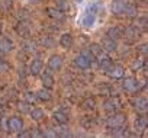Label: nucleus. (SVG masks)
I'll return each mask as SVG.
<instances>
[{"instance_id": "nucleus-1", "label": "nucleus", "mask_w": 148, "mask_h": 138, "mask_svg": "<svg viewBox=\"0 0 148 138\" xmlns=\"http://www.w3.org/2000/svg\"><path fill=\"white\" fill-rule=\"evenodd\" d=\"M80 22H82V26H84V28L95 26V23H96V12H90V10L84 12V15L82 16Z\"/></svg>"}, {"instance_id": "nucleus-2", "label": "nucleus", "mask_w": 148, "mask_h": 138, "mask_svg": "<svg viewBox=\"0 0 148 138\" xmlns=\"http://www.w3.org/2000/svg\"><path fill=\"white\" fill-rule=\"evenodd\" d=\"M123 124H125V115H115V116L109 118V121H108V125L113 129L121 128Z\"/></svg>"}, {"instance_id": "nucleus-3", "label": "nucleus", "mask_w": 148, "mask_h": 138, "mask_svg": "<svg viewBox=\"0 0 148 138\" xmlns=\"http://www.w3.org/2000/svg\"><path fill=\"white\" fill-rule=\"evenodd\" d=\"M48 67H49V70H54V71H58L61 70V67H62V58L60 55H52L48 61Z\"/></svg>"}, {"instance_id": "nucleus-4", "label": "nucleus", "mask_w": 148, "mask_h": 138, "mask_svg": "<svg viewBox=\"0 0 148 138\" xmlns=\"http://www.w3.org/2000/svg\"><path fill=\"white\" fill-rule=\"evenodd\" d=\"M90 58L89 57H86L84 54H82V55H77L76 57V60H74V62H76V65L79 67V68H82V70H86V68H89L90 67Z\"/></svg>"}, {"instance_id": "nucleus-5", "label": "nucleus", "mask_w": 148, "mask_h": 138, "mask_svg": "<svg viewBox=\"0 0 148 138\" xmlns=\"http://www.w3.org/2000/svg\"><path fill=\"white\" fill-rule=\"evenodd\" d=\"M138 87H139V83H138V80L134 79V77H129V79H126V80L123 82V89H125L126 92H136Z\"/></svg>"}, {"instance_id": "nucleus-6", "label": "nucleus", "mask_w": 148, "mask_h": 138, "mask_svg": "<svg viewBox=\"0 0 148 138\" xmlns=\"http://www.w3.org/2000/svg\"><path fill=\"white\" fill-rule=\"evenodd\" d=\"M119 106H121V102H119V99H115V97L108 99V100L105 102V105H103V108H105L106 112H116V109H118Z\"/></svg>"}, {"instance_id": "nucleus-7", "label": "nucleus", "mask_w": 148, "mask_h": 138, "mask_svg": "<svg viewBox=\"0 0 148 138\" xmlns=\"http://www.w3.org/2000/svg\"><path fill=\"white\" fill-rule=\"evenodd\" d=\"M23 128V122L19 118H10L9 119V131L12 132H19Z\"/></svg>"}, {"instance_id": "nucleus-8", "label": "nucleus", "mask_w": 148, "mask_h": 138, "mask_svg": "<svg viewBox=\"0 0 148 138\" xmlns=\"http://www.w3.org/2000/svg\"><path fill=\"white\" fill-rule=\"evenodd\" d=\"M47 13H48L49 18H52V19H55V21H64V19H65L62 10H60V9H57V8H48V9H47Z\"/></svg>"}, {"instance_id": "nucleus-9", "label": "nucleus", "mask_w": 148, "mask_h": 138, "mask_svg": "<svg viewBox=\"0 0 148 138\" xmlns=\"http://www.w3.org/2000/svg\"><path fill=\"white\" fill-rule=\"evenodd\" d=\"M134 106H135L136 111L145 112V111H147V106H148V102H147V99H145L144 96H138V97H135V100H134Z\"/></svg>"}, {"instance_id": "nucleus-10", "label": "nucleus", "mask_w": 148, "mask_h": 138, "mask_svg": "<svg viewBox=\"0 0 148 138\" xmlns=\"http://www.w3.org/2000/svg\"><path fill=\"white\" fill-rule=\"evenodd\" d=\"M108 36L110 38V39H113V41H118V39H121L122 36H123V29L122 28H109L108 29Z\"/></svg>"}, {"instance_id": "nucleus-11", "label": "nucleus", "mask_w": 148, "mask_h": 138, "mask_svg": "<svg viewBox=\"0 0 148 138\" xmlns=\"http://www.w3.org/2000/svg\"><path fill=\"white\" fill-rule=\"evenodd\" d=\"M60 45H61L62 48L68 49V48L73 45V35H71V34H68V32L62 34V35H61V38H60Z\"/></svg>"}, {"instance_id": "nucleus-12", "label": "nucleus", "mask_w": 148, "mask_h": 138, "mask_svg": "<svg viewBox=\"0 0 148 138\" xmlns=\"http://www.w3.org/2000/svg\"><path fill=\"white\" fill-rule=\"evenodd\" d=\"M42 68H44V62H42V60L35 58V60L32 61V64H31V73H32L34 76H36V74H39V73L42 71Z\"/></svg>"}, {"instance_id": "nucleus-13", "label": "nucleus", "mask_w": 148, "mask_h": 138, "mask_svg": "<svg viewBox=\"0 0 148 138\" xmlns=\"http://www.w3.org/2000/svg\"><path fill=\"white\" fill-rule=\"evenodd\" d=\"M13 49V42L9 38H0V51L2 52H10Z\"/></svg>"}, {"instance_id": "nucleus-14", "label": "nucleus", "mask_w": 148, "mask_h": 138, "mask_svg": "<svg viewBox=\"0 0 148 138\" xmlns=\"http://www.w3.org/2000/svg\"><path fill=\"white\" fill-rule=\"evenodd\" d=\"M102 47H103V51H109V52L116 51V48H118L116 41H113V39H110V38L103 39V41H102Z\"/></svg>"}, {"instance_id": "nucleus-15", "label": "nucleus", "mask_w": 148, "mask_h": 138, "mask_svg": "<svg viewBox=\"0 0 148 138\" xmlns=\"http://www.w3.org/2000/svg\"><path fill=\"white\" fill-rule=\"evenodd\" d=\"M108 74L113 79H119L123 76V67L122 65H112V68L108 71Z\"/></svg>"}, {"instance_id": "nucleus-16", "label": "nucleus", "mask_w": 148, "mask_h": 138, "mask_svg": "<svg viewBox=\"0 0 148 138\" xmlns=\"http://www.w3.org/2000/svg\"><path fill=\"white\" fill-rule=\"evenodd\" d=\"M147 124H148L147 118H145V116H139V118H136V119H135L134 126H135V129H136L138 132H141V131H144V129L147 128Z\"/></svg>"}, {"instance_id": "nucleus-17", "label": "nucleus", "mask_w": 148, "mask_h": 138, "mask_svg": "<svg viewBox=\"0 0 148 138\" xmlns=\"http://www.w3.org/2000/svg\"><path fill=\"white\" fill-rule=\"evenodd\" d=\"M125 35H126L128 39H136V38L141 35V31H139L136 26H131V28H128V29L125 31Z\"/></svg>"}, {"instance_id": "nucleus-18", "label": "nucleus", "mask_w": 148, "mask_h": 138, "mask_svg": "<svg viewBox=\"0 0 148 138\" xmlns=\"http://www.w3.org/2000/svg\"><path fill=\"white\" fill-rule=\"evenodd\" d=\"M123 8H125V3L122 0H115L113 5H112V12L115 15H122L123 13Z\"/></svg>"}, {"instance_id": "nucleus-19", "label": "nucleus", "mask_w": 148, "mask_h": 138, "mask_svg": "<svg viewBox=\"0 0 148 138\" xmlns=\"http://www.w3.org/2000/svg\"><path fill=\"white\" fill-rule=\"evenodd\" d=\"M41 80H42L44 87H47V89H51V87L54 86V79H52V76H51L49 73H44V74L41 76Z\"/></svg>"}, {"instance_id": "nucleus-20", "label": "nucleus", "mask_w": 148, "mask_h": 138, "mask_svg": "<svg viewBox=\"0 0 148 138\" xmlns=\"http://www.w3.org/2000/svg\"><path fill=\"white\" fill-rule=\"evenodd\" d=\"M99 61H100V67H102V70H103V71H106V73L110 70L112 65H113V64H112V61H110V58H108V57H103V58H100Z\"/></svg>"}, {"instance_id": "nucleus-21", "label": "nucleus", "mask_w": 148, "mask_h": 138, "mask_svg": "<svg viewBox=\"0 0 148 138\" xmlns=\"http://www.w3.org/2000/svg\"><path fill=\"white\" fill-rule=\"evenodd\" d=\"M16 31H18V34L23 38H26V36H29V28H28V25L26 23H23V22H21L19 25H18V28H16Z\"/></svg>"}, {"instance_id": "nucleus-22", "label": "nucleus", "mask_w": 148, "mask_h": 138, "mask_svg": "<svg viewBox=\"0 0 148 138\" xmlns=\"http://www.w3.org/2000/svg\"><path fill=\"white\" fill-rule=\"evenodd\" d=\"M36 97H39L41 100H49V99H51V92H49L47 87H44V89L38 90V93H36Z\"/></svg>"}, {"instance_id": "nucleus-23", "label": "nucleus", "mask_w": 148, "mask_h": 138, "mask_svg": "<svg viewBox=\"0 0 148 138\" xmlns=\"http://www.w3.org/2000/svg\"><path fill=\"white\" fill-rule=\"evenodd\" d=\"M54 119H55L58 124H67V121H68V116H67L64 112L58 111V112H55V113H54Z\"/></svg>"}, {"instance_id": "nucleus-24", "label": "nucleus", "mask_w": 148, "mask_h": 138, "mask_svg": "<svg viewBox=\"0 0 148 138\" xmlns=\"http://www.w3.org/2000/svg\"><path fill=\"white\" fill-rule=\"evenodd\" d=\"M31 115H32V119H34V121H41V119H44V116H45L44 111L39 109V108H35V109L31 112Z\"/></svg>"}, {"instance_id": "nucleus-25", "label": "nucleus", "mask_w": 148, "mask_h": 138, "mask_svg": "<svg viewBox=\"0 0 148 138\" xmlns=\"http://www.w3.org/2000/svg\"><path fill=\"white\" fill-rule=\"evenodd\" d=\"M123 13H125L126 16H135V15H136V8H135L134 5H125Z\"/></svg>"}, {"instance_id": "nucleus-26", "label": "nucleus", "mask_w": 148, "mask_h": 138, "mask_svg": "<svg viewBox=\"0 0 148 138\" xmlns=\"http://www.w3.org/2000/svg\"><path fill=\"white\" fill-rule=\"evenodd\" d=\"M57 9H60V10H68L70 9L68 0H57Z\"/></svg>"}, {"instance_id": "nucleus-27", "label": "nucleus", "mask_w": 148, "mask_h": 138, "mask_svg": "<svg viewBox=\"0 0 148 138\" xmlns=\"http://www.w3.org/2000/svg\"><path fill=\"white\" fill-rule=\"evenodd\" d=\"M55 132H57V135H60V137H70V135H71L70 129H68V128H65V126L55 129Z\"/></svg>"}, {"instance_id": "nucleus-28", "label": "nucleus", "mask_w": 148, "mask_h": 138, "mask_svg": "<svg viewBox=\"0 0 148 138\" xmlns=\"http://www.w3.org/2000/svg\"><path fill=\"white\" fill-rule=\"evenodd\" d=\"M23 49H25L26 52H35V51H36V44H35V42H26V44L23 45Z\"/></svg>"}, {"instance_id": "nucleus-29", "label": "nucleus", "mask_w": 148, "mask_h": 138, "mask_svg": "<svg viewBox=\"0 0 148 138\" xmlns=\"http://www.w3.org/2000/svg\"><path fill=\"white\" fill-rule=\"evenodd\" d=\"M9 70H10V65H9L6 61L0 60V73H8Z\"/></svg>"}, {"instance_id": "nucleus-30", "label": "nucleus", "mask_w": 148, "mask_h": 138, "mask_svg": "<svg viewBox=\"0 0 148 138\" xmlns=\"http://www.w3.org/2000/svg\"><path fill=\"white\" fill-rule=\"evenodd\" d=\"M18 109L21 111V112H28L29 111V105H28V102H19L18 103Z\"/></svg>"}, {"instance_id": "nucleus-31", "label": "nucleus", "mask_w": 148, "mask_h": 138, "mask_svg": "<svg viewBox=\"0 0 148 138\" xmlns=\"http://www.w3.org/2000/svg\"><path fill=\"white\" fill-rule=\"evenodd\" d=\"M41 44H42V45H45V47H52L55 42H54V39H52V38H49V36H48V38H42V39H41Z\"/></svg>"}, {"instance_id": "nucleus-32", "label": "nucleus", "mask_w": 148, "mask_h": 138, "mask_svg": "<svg viewBox=\"0 0 148 138\" xmlns=\"http://www.w3.org/2000/svg\"><path fill=\"white\" fill-rule=\"evenodd\" d=\"M83 106H84L86 109H95V100H93V99H87V100H84Z\"/></svg>"}, {"instance_id": "nucleus-33", "label": "nucleus", "mask_w": 148, "mask_h": 138, "mask_svg": "<svg viewBox=\"0 0 148 138\" xmlns=\"http://www.w3.org/2000/svg\"><path fill=\"white\" fill-rule=\"evenodd\" d=\"M142 65H144V60H136L135 62H134V65H132V68L134 70H138V68H142Z\"/></svg>"}, {"instance_id": "nucleus-34", "label": "nucleus", "mask_w": 148, "mask_h": 138, "mask_svg": "<svg viewBox=\"0 0 148 138\" xmlns=\"http://www.w3.org/2000/svg\"><path fill=\"white\" fill-rule=\"evenodd\" d=\"M26 100H28V102H35V100H36V95L32 93V92H28V93H26Z\"/></svg>"}, {"instance_id": "nucleus-35", "label": "nucleus", "mask_w": 148, "mask_h": 138, "mask_svg": "<svg viewBox=\"0 0 148 138\" xmlns=\"http://www.w3.org/2000/svg\"><path fill=\"white\" fill-rule=\"evenodd\" d=\"M2 5L5 6V9H10V8H12V5H13V2H12V0H3Z\"/></svg>"}, {"instance_id": "nucleus-36", "label": "nucleus", "mask_w": 148, "mask_h": 138, "mask_svg": "<svg viewBox=\"0 0 148 138\" xmlns=\"http://www.w3.org/2000/svg\"><path fill=\"white\" fill-rule=\"evenodd\" d=\"M44 135H47V137H57V132H54V131L49 128L48 131H45V132H44Z\"/></svg>"}, {"instance_id": "nucleus-37", "label": "nucleus", "mask_w": 148, "mask_h": 138, "mask_svg": "<svg viewBox=\"0 0 148 138\" xmlns=\"http://www.w3.org/2000/svg\"><path fill=\"white\" fill-rule=\"evenodd\" d=\"M29 2H31V3H34V5H38V3H41V2H42V0H29Z\"/></svg>"}, {"instance_id": "nucleus-38", "label": "nucleus", "mask_w": 148, "mask_h": 138, "mask_svg": "<svg viewBox=\"0 0 148 138\" xmlns=\"http://www.w3.org/2000/svg\"><path fill=\"white\" fill-rule=\"evenodd\" d=\"M19 137H31L28 132H22V134H19Z\"/></svg>"}, {"instance_id": "nucleus-39", "label": "nucleus", "mask_w": 148, "mask_h": 138, "mask_svg": "<svg viewBox=\"0 0 148 138\" xmlns=\"http://www.w3.org/2000/svg\"><path fill=\"white\" fill-rule=\"evenodd\" d=\"M0 34H2V23H0Z\"/></svg>"}, {"instance_id": "nucleus-40", "label": "nucleus", "mask_w": 148, "mask_h": 138, "mask_svg": "<svg viewBox=\"0 0 148 138\" xmlns=\"http://www.w3.org/2000/svg\"><path fill=\"white\" fill-rule=\"evenodd\" d=\"M76 2H79V3H82V2H83V0H76Z\"/></svg>"}, {"instance_id": "nucleus-41", "label": "nucleus", "mask_w": 148, "mask_h": 138, "mask_svg": "<svg viewBox=\"0 0 148 138\" xmlns=\"http://www.w3.org/2000/svg\"><path fill=\"white\" fill-rule=\"evenodd\" d=\"M122 2H123V0H122Z\"/></svg>"}]
</instances>
